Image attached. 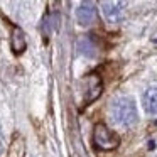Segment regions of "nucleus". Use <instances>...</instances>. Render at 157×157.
<instances>
[{
	"mask_svg": "<svg viewBox=\"0 0 157 157\" xmlns=\"http://www.w3.org/2000/svg\"><path fill=\"white\" fill-rule=\"evenodd\" d=\"M112 117L113 122L120 127H132L139 120L137 106L130 96H118L112 103Z\"/></svg>",
	"mask_w": 157,
	"mask_h": 157,
	"instance_id": "1",
	"label": "nucleus"
},
{
	"mask_svg": "<svg viewBox=\"0 0 157 157\" xmlns=\"http://www.w3.org/2000/svg\"><path fill=\"white\" fill-rule=\"evenodd\" d=\"M93 142L101 150H115L120 145V135L105 123H96L93 128Z\"/></svg>",
	"mask_w": 157,
	"mask_h": 157,
	"instance_id": "2",
	"label": "nucleus"
},
{
	"mask_svg": "<svg viewBox=\"0 0 157 157\" xmlns=\"http://www.w3.org/2000/svg\"><path fill=\"white\" fill-rule=\"evenodd\" d=\"M83 105H90L93 103L103 91V81L100 75L91 73V75L85 76L83 79Z\"/></svg>",
	"mask_w": 157,
	"mask_h": 157,
	"instance_id": "3",
	"label": "nucleus"
},
{
	"mask_svg": "<svg viewBox=\"0 0 157 157\" xmlns=\"http://www.w3.org/2000/svg\"><path fill=\"white\" fill-rule=\"evenodd\" d=\"M101 10H103V15H105L106 22L117 24L123 17V2H115V0L101 2Z\"/></svg>",
	"mask_w": 157,
	"mask_h": 157,
	"instance_id": "4",
	"label": "nucleus"
},
{
	"mask_svg": "<svg viewBox=\"0 0 157 157\" xmlns=\"http://www.w3.org/2000/svg\"><path fill=\"white\" fill-rule=\"evenodd\" d=\"M76 17L81 25H90L96 21V5L95 2H81L76 9Z\"/></svg>",
	"mask_w": 157,
	"mask_h": 157,
	"instance_id": "5",
	"label": "nucleus"
},
{
	"mask_svg": "<svg viewBox=\"0 0 157 157\" xmlns=\"http://www.w3.org/2000/svg\"><path fill=\"white\" fill-rule=\"evenodd\" d=\"M10 48L15 56H21L22 52L27 49V41H25V34L19 25L12 27V36H10Z\"/></svg>",
	"mask_w": 157,
	"mask_h": 157,
	"instance_id": "6",
	"label": "nucleus"
},
{
	"mask_svg": "<svg viewBox=\"0 0 157 157\" xmlns=\"http://www.w3.org/2000/svg\"><path fill=\"white\" fill-rule=\"evenodd\" d=\"M144 101V108H145L147 113H152V115H157V86H149L145 90L142 96Z\"/></svg>",
	"mask_w": 157,
	"mask_h": 157,
	"instance_id": "7",
	"label": "nucleus"
},
{
	"mask_svg": "<svg viewBox=\"0 0 157 157\" xmlns=\"http://www.w3.org/2000/svg\"><path fill=\"white\" fill-rule=\"evenodd\" d=\"M96 49H98V46H96L95 39L90 34L83 36L79 39V51H81V54L88 56V58H93V56H96Z\"/></svg>",
	"mask_w": 157,
	"mask_h": 157,
	"instance_id": "8",
	"label": "nucleus"
},
{
	"mask_svg": "<svg viewBox=\"0 0 157 157\" xmlns=\"http://www.w3.org/2000/svg\"><path fill=\"white\" fill-rule=\"evenodd\" d=\"M155 157H157V155H155Z\"/></svg>",
	"mask_w": 157,
	"mask_h": 157,
	"instance_id": "9",
	"label": "nucleus"
}]
</instances>
